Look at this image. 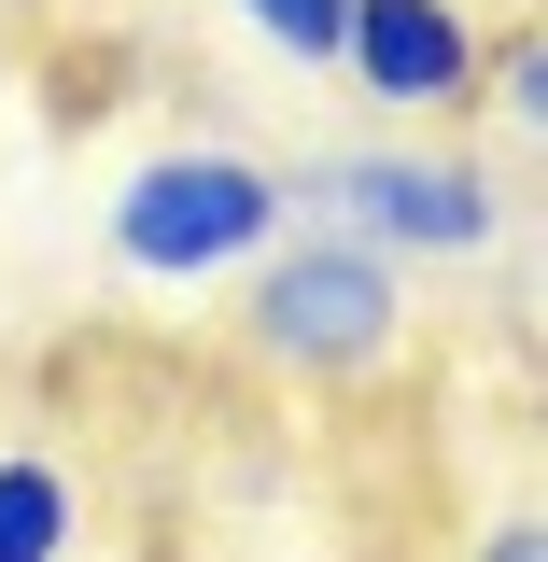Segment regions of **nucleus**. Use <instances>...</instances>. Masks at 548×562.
Masks as SVG:
<instances>
[{
    "instance_id": "obj_8",
    "label": "nucleus",
    "mask_w": 548,
    "mask_h": 562,
    "mask_svg": "<svg viewBox=\"0 0 548 562\" xmlns=\"http://www.w3.org/2000/svg\"><path fill=\"white\" fill-rule=\"evenodd\" d=\"M479 562H548V520H492V535H479Z\"/></svg>"
},
{
    "instance_id": "obj_2",
    "label": "nucleus",
    "mask_w": 548,
    "mask_h": 562,
    "mask_svg": "<svg viewBox=\"0 0 548 562\" xmlns=\"http://www.w3.org/2000/svg\"><path fill=\"white\" fill-rule=\"evenodd\" d=\"M394 324H409V281H394V254H366L351 225H310V239L281 225L254 254V351L295 366V380H366L394 351Z\"/></svg>"
},
{
    "instance_id": "obj_5",
    "label": "nucleus",
    "mask_w": 548,
    "mask_h": 562,
    "mask_svg": "<svg viewBox=\"0 0 548 562\" xmlns=\"http://www.w3.org/2000/svg\"><path fill=\"white\" fill-rule=\"evenodd\" d=\"M70 535H85V492H70V464H43V450H0V562H70Z\"/></svg>"
},
{
    "instance_id": "obj_1",
    "label": "nucleus",
    "mask_w": 548,
    "mask_h": 562,
    "mask_svg": "<svg viewBox=\"0 0 548 562\" xmlns=\"http://www.w3.org/2000/svg\"><path fill=\"white\" fill-rule=\"evenodd\" d=\"M295 225V169L239 155V140H169L113 183V268L141 281H225Z\"/></svg>"
},
{
    "instance_id": "obj_7",
    "label": "nucleus",
    "mask_w": 548,
    "mask_h": 562,
    "mask_svg": "<svg viewBox=\"0 0 548 562\" xmlns=\"http://www.w3.org/2000/svg\"><path fill=\"white\" fill-rule=\"evenodd\" d=\"M479 85L506 99V113H521V127H535V113H548V43H535V29H506V43H479Z\"/></svg>"
},
{
    "instance_id": "obj_6",
    "label": "nucleus",
    "mask_w": 548,
    "mask_h": 562,
    "mask_svg": "<svg viewBox=\"0 0 548 562\" xmlns=\"http://www.w3.org/2000/svg\"><path fill=\"white\" fill-rule=\"evenodd\" d=\"M239 14H254V43H268V57H295V70H338L351 0H239Z\"/></svg>"
},
{
    "instance_id": "obj_4",
    "label": "nucleus",
    "mask_w": 548,
    "mask_h": 562,
    "mask_svg": "<svg viewBox=\"0 0 548 562\" xmlns=\"http://www.w3.org/2000/svg\"><path fill=\"white\" fill-rule=\"evenodd\" d=\"M479 14L465 0H351L338 29V70L366 113H394V127H422V113H450V99H479Z\"/></svg>"
},
{
    "instance_id": "obj_3",
    "label": "nucleus",
    "mask_w": 548,
    "mask_h": 562,
    "mask_svg": "<svg viewBox=\"0 0 548 562\" xmlns=\"http://www.w3.org/2000/svg\"><path fill=\"white\" fill-rule=\"evenodd\" d=\"M310 211H338L366 254H436V268H465V254H492V225H506V198H492L479 155H409V140H366V155H324L310 169Z\"/></svg>"
}]
</instances>
